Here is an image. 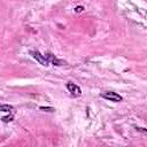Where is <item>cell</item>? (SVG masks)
<instances>
[{
  "mask_svg": "<svg viewBox=\"0 0 147 147\" xmlns=\"http://www.w3.org/2000/svg\"><path fill=\"white\" fill-rule=\"evenodd\" d=\"M0 113H1V121L7 123L11 122L15 117L16 109L11 105H1L0 106Z\"/></svg>",
  "mask_w": 147,
  "mask_h": 147,
  "instance_id": "obj_1",
  "label": "cell"
},
{
  "mask_svg": "<svg viewBox=\"0 0 147 147\" xmlns=\"http://www.w3.org/2000/svg\"><path fill=\"white\" fill-rule=\"evenodd\" d=\"M30 55H31L39 64H41V65H44V67H47V65L51 64L49 61L47 60V57L45 56V54L42 55V54H40V53L37 52V51H31V52H30Z\"/></svg>",
  "mask_w": 147,
  "mask_h": 147,
  "instance_id": "obj_2",
  "label": "cell"
},
{
  "mask_svg": "<svg viewBox=\"0 0 147 147\" xmlns=\"http://www.w3.org/2000/svg\"><path fill=\"white\" fill-rule=\"evenodd\" d=\"M100 95H101V98H103L106 100H109V101H113V102H121L123 100V98L119 94H117L116 92H111V91L103 92Z\"/></svg>",
  "mask_w": 147,
  "mask_h": 147,
  "instance_id": "obj_3",
  "label": "cell"
},
{
  "mask_svg": "<svg viewBox=\"0 0 147 147\" xmlns=\"http://www.w3.org/2000/svg\"><path fill=\"white\" fill-rule=\"evenodd\" d=\"M67 90H68V92L70 93V95L74 96V98H77V96H80V95H82V90H80V87H79L78 85L74 84V83H68V84H67Z\"/></svg>",
  "mask_w": 147,
  "mask_h": 147,
  "instance_id": "obj_4",
  "label": "cell"
},
{
  "mask_svg": "<svg viewBox=\"0 0 147 147\" xmlns=\"http://www.w3.org/2000/svg\"><path fill=\"white\" fill-rule=\"evenodd\" d=\"M45 56L47 57V60L49 61V63H52V64H54V65H63V64H64V62H63L62 60L55 57L52 53H46Z\"/></svg>",
  "mask_w": 147,
  "mask_h": 147,
  "instance_id": "obj_5",
  "label": "cell"
},
{
  "mask_svg": "<svg viewBox=\"0 0 147 147\" xmlns=\"http://www.w3.org/2000/svg\"><path fill=\"white\" fill-rule=\"evenodd\" d=\"M83 10H84V7H83V6H77V7L75 8V11H76V13H82Z\"/></svg>",
  "mask_w": 147,
  "mask_h": 147,
  "instance_id": "obj_6",
  "label": "cell"
},
{
  "mask_svg": "<svg viewBox=\"0 0 147 147\" xmlns=\"http://www.w3.org/2000/svg\"><path fill=\"white\" fill-rule=\"evenodd\" d=\"M41 110L44 111H54V108H46V107H40Z\"/></svg>",
  "mask_w": 147,
  "mask_h": 147,
  "instance_id": "obj_7",
  "label": "cell"
}]
</instances>
